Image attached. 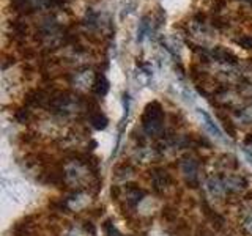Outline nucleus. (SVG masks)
<instances>
[{"instance_id":"f257e3e1","label":"nucleus","mask_w":252,"mask_h":236,"mask_svg":"<svg viewBox=\"0 0 252 236\" xmlns=\"http://www.w3.org/2000/svg\"><path fill=\"white\" fill-rule=\"evenodd\" d=\"M164 110L159 102H150L147 104L144 115H142V128L147 132V136H159L162 132Z\"/></svg>"},{"instance_id":"f03ea898","label":"nucleus","mask_w":252,"mask_h":236,"mask_svg":"<svg viewBox=\"0 0 252 236\" xmlns=\"http://www.w3.org/2000/svg\"><path fill=\"white\" fill-rule=\"evenodd\" d=\"M181 172L186 178V183L191 187L199 186V162L194 157H185L181 161Z\"/></svg>"},{"instance_id":"7ed1b4c3","label":"nucleus","mask_w":252,"mask_h":236,"mask_svg":"<svg viewBox=\"0 0 252 236\" xmlns=\"http://www.w3.org/2000/svg\"><path fill=\"white\" fill-rule=\"evenodd\" d=\"M152 184H153V189L156 192H162L165 187H167L170 183H172V177L170 173L162 169V167H156L152 170Z\"/></svg>"},{"instance_id":"20e7f679","label":"nucleus","mask_w":252,"mask_h":236,"mask_svg":"<svg viewBox=\"0 0 252 236\" xmlns=\"http://www.w3.org/2000/svg\"><path fill=\"white\" fill-rule=\"evenodd\" d=\"M222 178V183L225 186V191L227 194H238V192H243L244 189L248 187V181L244 177L241 175H224L220 177Z\"/></svg>"},{"instance_id":"39448f33","label":"nucleus","mask_w":252,"mask_h":236,"mask_svg":"<svg viewBox=\"0 0 252 236\" xmlns=\"http://www.w3.org/2000/svg\"><path fill=\"white\" fill-rule=\"evenodd\" d=\"M51 93H47L46 90H32L27 93L26 96V102L29 106L32 107H47V104H49L51 101Z\"/></svg>"},{"instance_id":"423d86ee","label":"nucleus","mask_w":252,"mask_h":236,"mask_svg":"<svg viewBox=\"0 0 252 236\" xmlns=\"http://www.w3.org/2000/svg\"><path fill=\"white\" fill-rule=\"evenodd\" d=\"M202 211H203L205 217H207V220L216 228V230H224V228H225V219L220 216L219 212H216L215 209H213L205 200L202 202Z\"/></svg>"},{"instance_id":"0eeeda50","label":"nucleus","mask_w":252,"mask_h":236,"mask_svg":"<svg viewBox=\"0 0 252 236\" xmlns=\"http://www.w3.org/2000/svg\"><path fill=\"white\" fill-rule=\"evenodd\" d=\"M207 191L213 199H218V200H222L227 195L222 178H219V177H211L207 179Z\"/></svg>"},{"instance_id":"6e6552de","label":"nucleus","mask_w":252,"mask_h":236,"mask_svg":"<svg viewBox=\"0 0 252 236\" xmlns=\"http://www.w3.org/2000/svg\"><path fill=\"white\" fill-rule=\"evenodd\" d=\"M125 194H126V202L129 203V206H136V205L145 197V191L137 184H128L125 187Z\"/></svg>"},{"instance_id":"1a4fd4ad","label":"nucleus","mask_w":252,"mask_h":236,"mask_svg":"<svg viewBox=\"0 0 252 236\" xmlns=\"http://www.w3.org/2000/svg\"><path fill=\"white\" fill-rule=\"evenodd\" d=\"M211 55H213V59H216L218 61L232 63V65H235V63H236L235 55L232 52H228L227 49H222V47H216V49L211 52Z\"/></svg>"},{"instance_id":"9d476101","label":"nucleus","mask_w":252,"mask_h":236,"mask_svg":"<svg viewBox=\"0 0 252 236\" xmlns=\"http://www.w3.org/2000/svg\"><path fill=\"white\" fill-rule=\"evenodd\" d=\"M90 123L94 129H104L107 126V118L99 110H93V112H90Z\"/></svg>"},{"instance_id":"9b49d317","label":"nucleus","mask_w":252,"mask_h":236,"mask_svg":"<svg viewBox=\"0 0 252 236\" xmlns=\"http://www.w3.org/2000/svg\"><path fill=\"white\" fill-rule=\"evenodd\" d=\"M107 90H109V82L106 81L104 76H98L96 79H94V82H93L94 94H98V96H104V94L107 93Z\"/></svg>"},{"instance_id":"f8f14e48","label":"nucleus","mask_w":252,"mask_h":236,"mask_svg":"<svg viewBox=\"0 0 252 236\" xmlns=\"http://www.w3.org/2000/svg\"><path fill=\"white\" fill-rule=\"evenodd\" d=\"M219 118H220V121H222V126H224V129H225V132L228 134L230 137H236V128H235V124L228 120V118H224L222 115H219Z\"/></svg>"},{"instance_id":"ddd939ff","label":"nucleus","mask_w":252,"mask_h":236,"mask_svg":"<svg viewBox=\"0 0 252 236\" xmlns=\"http://www.w3.org/2000/svg\"><path fill=\"white\" fill-rule=\"evenodd\" d=\"M236 115H238V118H241L244 123H252V104L241 109V112H238Z\"/></svg>"},{"instance_id":"4468645a","label":"nucleus","mask_w":252,"mask_h":236,"mask_svg":"<svg viewBox=\"0 0 252 236\" xmlns=\"http://www.w3.org/2000/svg\"><path fill=\"white\" fill-rule=\"evenodd\" d=\"M14 118L19 123H27L30 120V110L29 109H18L14 112Z\"/></svg>"},{"instance_id":"2eb2a0df","label":"nucleus","mask_w":252,"mask_h":236,"mask_svg":"<svg viewBox=\"0 0 252 236\" xmlns=\"http://www.w3.org/2000/svg\"><path fill=\"white\" fill-rule=\"evenodd\" d=\"M235 43H236V44H240L241 47H244V49L252 51V36H248V35L240 36V38H236V39H235Z\"/></svg>"},{"instance_id":"dca6fc26","label":"nucleus","mask_w":252,"mask_h":236,"mask_svg":"<svg viewBox=\"0 0 252 236\" xmlns=\"http://www.w3.org/2000/svg\"><path fill=\"white\" fill-rule=\"evenodd\" d=\"M131 173H132V167L129 164H123L122 167L117 169V177L118 178H126V177H129Z\"/></svg>"},{"instance_id":"f3484780","label":"nucleus","mask_w":252,"mask_h":236,"mask_svg":"<svg viewBox=\"0 0 252 236\" xmlns=\"http://www.w3.org/2000/svg\"><path fill=\"white\" fill-rule=\"evenodd\" d=\"M162 217L165 220H169V222H172V220L177 217V211H173L170 206H165V208H162Z\"/></svg>"},{"instance_id":"a211bd4d","label":"nucleus","mask_w":252,"mask_h":236,"mask_svg":"<svg viewBox=\"0 0 252 236\" xmlns=\"http://www.w3.org/2000/svg\"><path fill=\"white\" fill-rule=\"evenodd\" d=\"M104 228H106V233H107V236H122L120 233H118L117 228H115L112 224H110V222H106Z\"/></svg>"},{"instance_id":"6ab92c4d","label":"nucleus","mask_w":252,"mask_h":236,"mask_svg":"<svg viewBox=\"0 0 252 236\" xmlns=\"http://www.w3.org/2000/svg\"><path fill=\"white\" fill-rule=\"evenodd\" d=\"M195 236H216V235L207 227H199V228H197V232H195Z\"/></svg>"},{"instance_id":"aec40b11","label":"nucleus","mask_w":252,"mask_h":236,"mask_svg":"<svg viewBox=\"0 0 252 236\" xmlns=\"http://www.w3.org/2000/svg\"><path fill=\"white\" fill-rule=\"evenodd\" d=\"M63 236H84V232L81 230V228H76V227H71L69 230L65 232V235Z\"/></svg>"},{"instance_id":"412c9836","label":"nucleus","mask_w":252,"mask_h":236,"mask_svg":"<svg viewBox=\"0 0 252 236\" xmlns=\"http://www.w3.org/2000/svg\"><path fill=\"white\" fill-rule=\"evenodd\" d=\"M243 227H244V230H246V232L252 236V214H249L246 219H244Z\"/></svg>"},{"instance_id":"4be33fe9","label":"nucleus","mask_w":252,"mask_h":236,"mask_svg":"<svg viewBox=\"0 0 252 236\" xmlns=\"http://www.w3.org/2000/svg\"><path fill=\"white\" fill-rule=\"evenodd\" d=\"M244 145L246 147H249V148H252V134H249V136L244 139Z\"/></svg>"},{"instance_id":"5701e85b","label":"nucleus","mask_w":252,"mask_h":236,"mask_svg":"<svg viewBox=\"0 0 252 236\" xmlns=\"http://www.w3.org/2000/svg\"><path fill=\"white\" fill-rule=\"evenodd\" d=\"M19 2H21V3H24V2H26V0H19Z\"/></svg>"}]
</instances>
